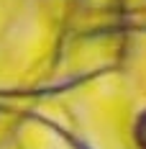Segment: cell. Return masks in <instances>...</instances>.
I'll return each instance as SVG.
<instances>
[{"label":"cell","mask_w":146,"mask_h":149,"mask_svg":"<svg viewBox=\"0 0 146 149\" xmlns=\"http://www.w3.org/2000/svg\"><path fill=\"white\" fill-rule=\"evenodd\" d=\"M136 141H138L141 149H146V113L138 118V123H136Z\"/></svg>","instance_id":"obj_1"}]
</instances>
